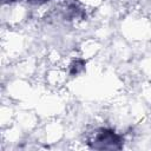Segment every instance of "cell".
I'll list each match as a JSON object with an SVG mask.
<instances>
[{"mask_svg":"<svg viewBox=\"0 0 151 151\" xmlns=\"http://www.w3.org/2000/svg\"><path fill=\"white\" fill-rule=\"evenodd\" d=\"M90 146L97 150H118L122 147V139L112 130L100 129L91 139Z\"/></svg>","mask_w":151,"mask_h":151,"instance_id":"6da1fadb","label":"cell"},{"mask_svg":"<svg viewBox=\"0 0 151 151\" xmlns=\"http://www.w3.org/2000/svg\"><path fill=\"white\" fill-rule=\"evenodd\" d=\"M84 70V61L83 60H77L76 63L72 64V67H71V73L72 74H78L80 71Z\"/></svg>","mask_w":151,"mask_h":151,"instance_id":"7a4b0ae2","label":"cell"},{"mask_svg":"<svg viewBox=\"0 0 151 151\" xmlns=\"http://www.w3.org/2000/svg\"><path fill=\"white\" fill-rule=\"evenodd\" d=\"M31 2H44V1H47V0H28Z\"/></svg>","mask_w":151,"mask_h":151,"instance_id":"3957f363","label":"cell"},{"mask_svg":"<svg viewBox=\"0 0 151 151\" xmlns=\"http://www.w3.org/2000/svg\"><path fill=\"white\" fill-rule=\"evenodd\" d=\"M4 2H11V1H14V0H2Z\"/></svg>","mask_w":151,"mask_h":151,"instance_id":"277c9868","label":"cell"}]
</instances>
